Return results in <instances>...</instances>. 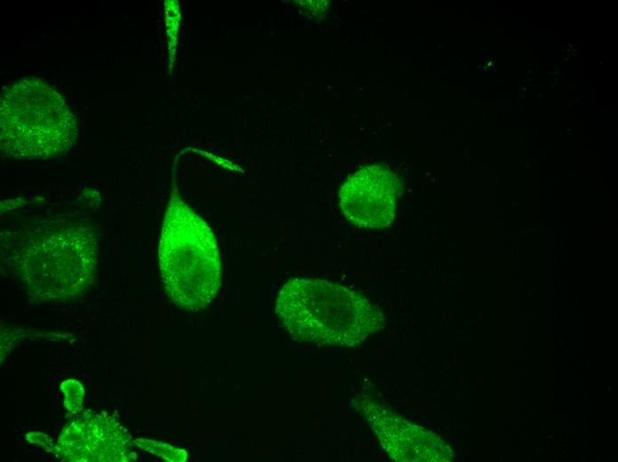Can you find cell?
I'll return each instance as SVG.
<instances>
[{
  "label": "cell",
  "instance_id": "1",
  "mask_svg": "<svg viewBox=\"0 0 618 462\" xmlns=\"http://www.w3.org/2000/svg\"><path fill=\"white\" fill-rule=\"evenodd\" d=\"M2 261L44 302L81 297L92 284L98 239L73 217H20L1 232Z\"/></svg>",
  "mask_w": 618,
  "mask_h": 462
},
{
  "label": "cell",
  "instance_id": "2",
  "mask_svg": "<svg viewBox=\"0 0 618 462\" xmlns=\"http://www.w3.org/2000/svg\"><path fill=\"white\" fill-rule=\"evenodd\" d=\"M275 312L294 339L326 346L358 345L384 322L364 296L318 278L289 280L278 293Z\"/></svg>",
  "mask_w": 618,
  "mask_h": 462
},
{
  "label": "cell",
  "instance_id": "3",
  "mask_svg": "<svg viewBox=\"0 0 618 462\" xmlns=\"http://www.w3.org/2000/svg\"><path fill=\"white\" fill-rule=\"evenodd\" d=\"M158 260L164 290L176 306L197 312L213 301L222 282L216 237L176 189L164 214Z\"/></svg>",
  "mask_w": 618,
  "mask_h": 462
},
{
  "label": "cell",
  "instance_id": "4",
  "mask_svg": "<svg viewBox=\"0 0 618 462\" xmlns=\"http://www.w3.org/2000/svg\"><path fill=\"white\" fill-rule=\"evenodd\" d=\"M78 138L75 116L62 96L43 80L24 77L0 99V149L18 159H52L69 151Z\"/></svg>",
  "mask_w": 618,
  "mask_h": 462
},
{
  "label": "cell",
  "instance_id": "5",
  "mask_svg": "<svg viewBox=\"0 0 618 462\" xmlns=\"http://www.w3.org/2000/svg\"><path fill=\"white\" fill-rule=\"evenodd\" d=\"M53 453L70 462H129L137 459L126 429L113 417L85 412L67 426Z\"/></svg>",
  "mask_w": 618,
  "mask_h": 462
},
{
  "label": "cell",
  "instance_id": "6",
  "mask_svg": "<svg viewBox=\"0 0 618 462\" xmlns=\"http://www.w3.org/2000/svg\"><path fill=\"white\" fill-rule=\"evenodd\" d=\"M363 415L391 458L403 462L450 461L453 451L433 433L410 423L369 398H357Z\"/></svg>",
  "mask_w": 618,
  "mask_h": 462
},
{
  "label": "cell",
  "instance_id": "7",
  "mask_svg": "<svg viewBox=\"0 0 618 462\" xmlns=\"http://www.w3.org/2000/svg\"><path fill=\"white\" fill-rule=\"evenodd\" d=\"M400 181L387 167L374 164L350 176L339 191L345 217L361 228H384L393 221Z\"/></svg>",
  "mask_w": 618,
  "mask_h": 462
},
{
  "label": "cell",
  "instance_id": "8",
  "mask_svg": "<svg viewBox=\"0 0 618 462\" xmlns=\"http://www.w3.org/2000/svg\"><path fill=\"white\" fill-rule=\"evenodd\" d=\"M133 443L139 449L166 461L185 462L188 457L185 450L155 440L138 438L133 440Z\"/></svg>",
  "mask_w": 618,
  "mask_h": 462
},
{
  "label": "cell",
  "instance_id": "9",
  "mask_svg": "<svg viewBox=\"0 0 618 462\" xmlns=\"http://www.w3.org/2000/svg\"><path fill=\"white\" fill-rule=\"evenodd\" d=\"M59 390L63 394V404L67 410L76 413L82 410L84 389L78 380L73 378L63 380L59 385Z\"/></svg>",
  "mask_w": 618,
  "mask_h": 462
},
{
  "label": "cell",
  "instance_id": "10",
  "mask_svg": "<svg viewBox=\"0 0 618 462\" xmlns=\"http://www.w3.org/2000/svg\"><path fill=\"white\" fill-rule=\"evenodd\" d=\"M26 439L29 443L40 446L48 452H53L54 450L55 443L48 434L43 432H29L26 434Z\"/></svg>",
  "mask_w": 618,
  "mask_h": 462
}]
</instances>
